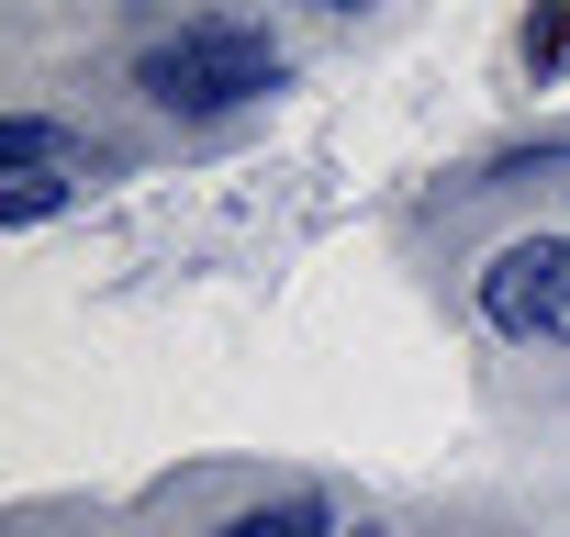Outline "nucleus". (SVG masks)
Here are the masks:
<instances>
[{
	"instance_id": "1",
	"label": "nucleus",
	"mask_w": 570,
	"mask_h": 537,
	"mask_svg": "<svg viewBox=\"0 0 570 537\" xmlns=\"http://www.w3.org/2000/svg\"><path fill=\"white\" fill-rule=\"evenodd\" d=\"M279 79H292V57H279L257 23H235V12H213V23H179V35H157V46L135 57V90H146L157 113H179V124L246 113V101H268Z\"/></svg>"
},
{
	"instance_id": "2",
	"label": "nucleus",
	"mask_w": 570,
	"mask_h": 537,
	"mask_svg": "<svg viewBox=\"0 0 570 537\" xmlns=\"http://www.w3.org/2000/svg\"><path fill=\"white\" fill-rule=\"evenodd\" d=\"M481 325L514 348H570V235H514L481 257Z\"/></svg>"
},
{
	"instance_id": "3",
	"label": "nucleus",
	"mask_w": 570,
	"mask_h": 537,
	"mask_svg": "<svg viewBox=\"0 0 570 537\" xmlns=\"http://www.w3.org/2000/svg\"><path fill=\"white\" fill-rule=\"evenodd\" d=\"M0 168H68L79 191H101V179H112V146H90V135H57L46 113H12V124H0Z\"/></svg>"
},
{
	"instance_id": "4",
	"label": "nucleus",
	"mask_w": 570,
	"mask_h": 537,
	"mask_svg": "<svg viewBox=\"0 0 570 537\" xmlns=\"http://www.w3.org/2000/svg\"><path fill=\"white\" fill-rule=\"evenodd\" d=\"M213 537H336V504H325V492H279V504H246V515H224Z\"/></svg>"
},
{
	"instance_id": "5",
	"label": "nucleus",
	"mask_w": 570,
	"mask_h": 537,
	"mask_svg": "<svg viewBox=\"0 0 570 537\" xmlns=\"http://www.w3.org/2000/svg\"><path fill=\"white\" fill-rule=\"evenodd\" d=\"M68 191L79 179H57V168H0V224H46Z\"/></svg>"
},
{
	"instance_id": "6",
	"label": "nucleus",
	"mask_w": 570,
	"mask_h": 537,
	"mask_svg": "<svg viewBox=\"0 0 570 537\" xmlns=\"http://www.w3.org/2000/svg\"><path fill=\"white\" fill-rule=\"evenodd\" d=\"M314 12H358V0H314Z\"/></svg>"
},
{
	"instance_id": "7",
	"label": "nucleus",
	"mask_w": 570,
	"mask_h": 537,
	"mask_svg": "<svg viewBox=\"0 0 570 537\" xmlns=\"http://www.w3.org/2000/svg\"><path fill=\"white\" fill-rule=\"evenodd\" d=\"M358 537H370V526H358Z\"/></svg>"
}]
</instances>
